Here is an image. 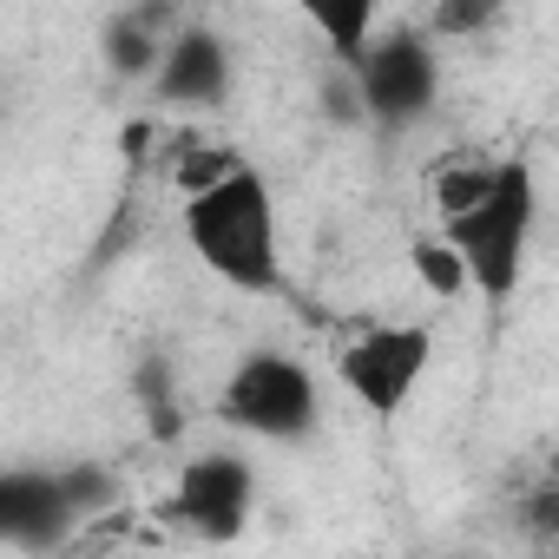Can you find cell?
Here are the masks:
<instances>
[{
  "label": "cell",
  "mask_w": 559,
  "mask_h": 559,
  "mask_svg": "<svg viewBox=\"0 0 559 559\" xmlns=\"http://www.w3.org/2000/svg\"><path fill=\"white\" fill-rule=\"evenodd\" d=\"M408 270H415V284H421L435 304H461V297H467V270H461V257H454L435 230H428V237H415Z\"/></svg>",
  "instance_id": "obj_13"
},
{
  "label": "cell",
  "mask_w": 559,
  "mask_h": 559,
  "mask_svg": "<svg viewBox=\"0 0 559 559\" xmlns=\"http://www.w3.org/2000/svg\"><path fill=\"white\" fill-rule=\"evenodd\" d=\"M317 112H323L336 132H369V112H362L356 67H336V60H323V73H317Z\"/></svg>",
  "instance_id": "obj_15"
},
{
  "label": "cell",
  "mask_w": 559,
  "mask_h": 559,
  "mask_svg": "<svg viewBox=\"0 0 559 559\" xmlns=\"http://www.w3.org/2000/svg\"><path fill=\"white\" fill-rule=\"evenodd\" d=\"M533 230H539V171L533 158H500L487 198L448 224H435V237L461 257L467 270V297L480 304H507L526 276V250H533Z\"/></svg>",
  "instance_id": "obj_2"
},
{
  "label": "cell",
  "mask_w": 559,
  "mask_h": 559,
  "mask_svg": "<svg viewBox=\"0 0 559 559\" xmlns=\"http://www.w3.org/2000/svg\"><path fill=\"white\" fill-rule=\"evenodd\" d=\"M493 171H500V158H448V165L435 171V185H428V198H435V224L474 211V204L487 198Z\"/></svg>",
  "instance_id": "obj_11"
},
{
  "label": "cell",
  "mask_w": 559,
  "mask_h": 559,
  "mask_svg": "<svg viewBox=\"0 0 559 559\" xmlns=\"http://www.w3.org/2000/svg\"><path fill=\"white\" fill-rule=\"evenodd\" d=\"M191 257L217 276V284L243 297H276L284 290V224H276V191L257 165L224 171L198 198L178 204Z\"/></svg>",
  "instance_id": "obj_1"
},
{
  "label": "cell",
  "mask_w": 559,
  "mask_h": 559,
  "mask_svg": "<svg viewBox=\"0 0 559 559\" xmlns=\"http://www.w3.org/2000/svg\"><path fill=\"white\" fill-rule=\"evenodd\" d=\"M428 369H435V330L428 323H362L356 336H343V349H336V382H343V395L362 408V415H376V421H402L408 415V402L421 395V382H428Z\"/></svg>",
  "instance_id": "obj_5"
},
{
  "label": "cell",
  "mask_w": 559,
  "mask_h": 559,
  "mask_svg": "<svg viewBox=\"0 0 559 559\" xmlns=\"http://www.w3.org/2000/svg\"><path fill=\"white\" fill-rule=\"evenodd\" d=\"M356 86H362V112L376 132H415L441 99V47L421 34V21L382 14L376 40L356 60Z\"/></svg>",
  "instance_id": "obj_4"
},
{
  "label": "cell",
  "mask_w": 559,
  "mask_h": 559,
  "mask_svg": "<svg viewBox=\"0 0 559 559\" xmlns=\"http://www.w3.org/2000/svg\"><path fill=\"white\" fill-rule=\"evenodd\" d=\"M304 21L323 34V53L336 60V67H356L362 60V47L376 40V27H382V8H304Z\"/></svg>",
  "instance_id": "obj_10"
},
{
  "label": "cell",
  "mask_w": 559,
  "mask_h": 559,
  "mask_svg": "<svg viewBox=\"0 0 559 559\" xmlns=\"http://www.w3.org/2000/svg\"><path fill=\"white\" fill-rule=\"evenodd\" d=\"M53 474H60L67 513H73L80 526H93L99 513H112V507H119V474H112L106 461H67V467H53Z\"/></svg>",
  "instance_id": "obj_12"
},
{
  "label": "cell",
  "mask_w": 559,
  "mask_h": 559,
  "mask_svg": "<svg viewBox=\"0 0 559 559\" xmlns=\"http://www.w3.org/2000/svg\"><path fill=\"white\" fill-rule=\"evenodd\" d=\"M500 0H435V8L421 14V34L435 40V47H448V40H474V34H487V27H500Z\"/></svg>",
  "instance_id": "obj_14"
},
{
  "label": "cell",
  "mask_w": 559,
  "mask_h": 559,
  "mask_svg": "<svg viewBox=\"0 0 559 559\" xmlns=\"http://www.w3.org/2000/svg\"><path fill=\"white\" fill-rule=\"evenodd\" d=\"M217 421L237 428L243 441H270V448H304L323 435V382L297 349L257 343L224 369L217 389Z\"/></svg>",
  "instance_id": "obj_3"
},
{
  "label": "cell",
  "mask_w": 559,
  "mask_h": 559,
  "mask_svg": "<svg viewBox=\"0 0 559 559\" xmlns=\"http://www.w3.org/2000/svg\"><path fill=\"white\" fill-rule=\"evenodd\" d=\"M73 533H80V520L67 513L53 467H0V552L53 559Z\"/></svg>",
  "instance_id": "obj_8"
},
{
  "label": "cell",
  "mask_w": 559,
  "mask_h": 559,
  "mask_svg": "<svg viewBox=\"0 0 559 559\" xmlns=\"http://www.w3.org/2000/svg\"><path fill=\"white\" fill-rule=\"evenodd\" d=\"M165 520L185 526V533L204 539V546L243 539V526L257 520V461L237 454V448H204V454H191V461L178 467V480H171Z\"/></svg>",
  "instance_id": "obj_6"
},
{
  "label": "cell",
  "mask_w": 559,
  "mask_h": 559,
  "mask_svg": "<svg viewBox=\"0 0 559 559\" xmlns=\"http://www.w3.org/2000/svg\"><path fill=\"white\" fill-rule=\"evenodd\" d=\"M178 21L185 14H171V8H119V14H106L99 21V60H106V73L119 86H152L158 53H165V40H171Z\"/></svg>",
  "instance_id": "obj_9"
},
{
  "label": "cell",
  "mask_w": 559,
  "mask_h": 559,
  "mask_svg": "<svg viewBox=\"0 0 559 559\" xmlns=\"http://www.w3.org/2000/svg\"><path fill=\"white\" fill-rule=\"evenodd\" d=\"M230 80H237V53H230V40L211 27V21H178L171 27V40H165V53H158V73H152V99L158 106H171V112H211V106H224V93H230Z\"/></svg>",
  "instance_id": "obj_7"
}]
</instances>
